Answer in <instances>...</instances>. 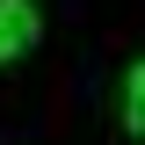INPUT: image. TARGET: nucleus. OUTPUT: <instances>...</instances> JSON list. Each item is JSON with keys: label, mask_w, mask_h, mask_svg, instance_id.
<instances>
[{"label": "nucleus", "mask_w": 145, "mask_h": 145, "mask_svg": "<svg viewBox=\"0 0 145 145\" xmlns=\"http://www.w3.org/2000/svg\"><path fill=\"white\" fill-rule=\"evenodd\" d=\"M123 131H131V138H145V58L123 72Z\"/></svg>", "instance_id": "nucleus-2"}, {"label": "nucleus", "mask_w": 145, "mask_h": 145, "mask_svg": "<svg viewBox=\"0 0 145 145\" xmlns=\"http://www.w3.org/2000/svg\"><path fill=\"white\" fill-rule=\"evenodd\" d=\"M44 36V15H36V0H0V65L7 58H22Z\"/></svg>", "instance_id": "nucleus-1"}]
</instances>
